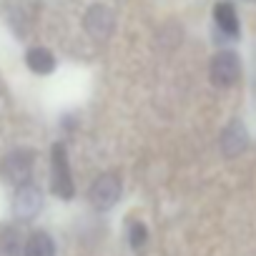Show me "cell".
Listing matches in <instances>:
<instances>
[{"instance_id": "8", "label": "cell", "mask_w": 256, "mask_h": 256, "mask_svg": "<svg viewBox=\"0 0 256 256\" xmlns=\"http://www.w3.org/2000/svg\"><path fill=\"white\" fill-rule=\"evenodd\" d=\"M214 20H216L218 30L226 33L228 38L238 36V18H236V10H234L231 3H218L214 8Z\"/></svg>"}, {"instance_id": "9", "label": "cell", "mask_w": 256, "mask_h": 256, "mask_svg": "<svg viewBox=\"0 0 256 256\" xmlns=\"http://www.w3.org/2000/svg\"><path fill=\"white\" fill-rule=\"evenodd\" d=\"M26 63H28V68L33 73H40V76H46V73H50L56 68V58L46 48H30L28 56H26Z\"/></svg>"}, {"instance_id": "12", "label": "cell", "mask_w": 256, "mask_h": 256, "mask_svg": "<svg viewBox=\"0 0 256 256\" xmlns=\"http://www.w3.org/2000/svg\"><path fill=\"white\" fill-rule=\"evenodd\" d=\"M128 238H131V246H134V248L144 246V244H146V238H148L146 226H144L141 221H134L131 226H128Z\"/></svg>"}, {"instance_id": "2", "label": "cell", "mask_w": 256, "mask_h": 256, "mask_svg": "<svg viewBox=\"0 0 256 256\" xmlns=\"http://www.w3.org/2000/svg\"><path fill=\"white\" fill-rule=\"evenodd\" d=\"M118 196H120V181H118V176H113V174L98 176V178L90 184V188H88L90 206L98 208V211H108L110 206H116Z\"/></svg>"}, {"instance_id": "3", "label": "cell", "mask_w": 256, "mask_h": 256, "mask_svg": "<svg viewBox=\"0 0 256 256\" xmlns=\"http://www.w3.org/2000/svg\"><path fill=\"white\" fill-rule=\"evenodd\" d=\"M0 174L8 184H16V186H26L30 174H33V154L30 151H13L3 158L0 164Z\"/></svg>"}, {"instance_id": "1", "label": "cell", "mask_w": 256, "mask_h": 256, "mask_svg": "<svg viewBox=\"0 0 256 256\" xmlns=\"http://www.w3.org/2000/svg\"><path fill=\"white\" fill-rule=\"evenodd\" d=\"M208 73H211V83L218 86V88H228L238 80L241 76V63H238V56L231 53V50H221L211 58V66H208Z\"/></svg>"}, {"instance_id": "11", "label": "cell", "mask_w": 256, "mask_h": 256, "mask_svg": "<svg viewBox=\"0 0 256 256\" xmlns=\"http://www.w3.org/2000/svg\"><path fill=\"white\" fill-rule=\"evenodd\" d=\"M26 248L20 246V234L16 228H6L0 234V256H20Z\"/></svg>"}, {"instance_id": "7", "label": "cell", "mask_w": 256, "mask_h": 256, "mask_svg": "<svg viewBox=\"0 0 256 256\" xmlns=\"http://www.w3.org/2000/svg\"><path fill=\"white\" fill-rule=\"evenodd\" d=\"M246 146H248V134H246L244 123L234 120L231 126H226V131L221 134V151L231 158V156H238L241 151H246Z\"/></svg>"}, {"instance_id": "10", "label": "cell", "mask_w": 256, "mask_h": 256, "mask_svg": "<svg viewBox=\"0 0 256 256\" xmlns=\"http://www.w3.org/2000/svg\"><path fill=\"white\" fill-rule=\"evenodd\" d=\"M23 256H56V246H53V238L43 231H36L28 244H26V254Z\"/></svg>"}, {"instance_id": "5", "label": "cell", "mask_w": 256, "mask_h": 256, "mask_svg": "<svg viewBox=\"0 0 256 256\" xmlns=\"http://www.w3.org/2000/svg\"><path fill=\"white\" fill-rule=\"evenodd\" d=\"M40 206H43V196H40V191H38L33 184H26V186H20V188L16 191L13 211H16L18 218L30 221V218L40 211Z\"/></svg>"}, {"instance_id": "4", "label": "cell", "mask_w": 256, "mask_h": 256, "mask_svg": "<svg viewBox=\"0 0 256 256\" xmlns=\"http://www.w3.org/2000/svg\"><path fill=\"white\" fill-rule=\"evenodd\" d=\"M53 194H58L66 201L73 198V178H70L68 156H66V146L63 144L53 146Z\"/></svg>"}, {"instance_id": "6", "label": "cell", "mask_w": 256, "mask_h": 256, "mask_svg": "<svg viewBox=\"0 0 256 256\" xmlns=\"http://www.w3.org/2000/svg\"><path fill=\"white\" fill-rule=\"evenodd\" d=\"M86 30H88L93 38H98V40L108 38V36L113 33V13H110L106 6H93V8L86 13Z\"/></svg>"}]
</instances>
